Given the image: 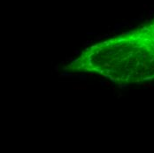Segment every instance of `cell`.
<instances>
[{
  "mask_svg": "<svg viewBox=\"0 0 154 153\" xmlns=\"http://www.w3.org/2000/svg\"><path fill=\"white\" fill-rule=\"evenodd\" d=\"M80 78H81L82 80H84V78H86V76H85V75H81V76H80Z\"/></svg>",
  "mask_w": 154,
  "mask_h": 153,
  "instance_id": "6da1fadb",
  "label": "cell"
}]
</instances>
